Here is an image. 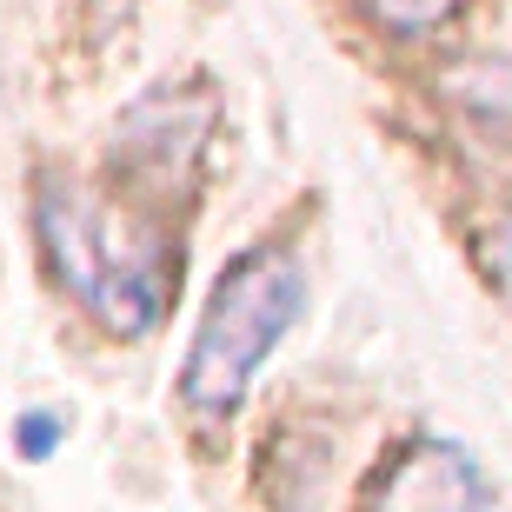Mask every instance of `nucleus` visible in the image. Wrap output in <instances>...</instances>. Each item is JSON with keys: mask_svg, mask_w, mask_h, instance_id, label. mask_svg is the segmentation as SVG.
<instances>
[{"mask_svg": "<svg viewBox=\"0 0 512 512\" xmlns=\"http://www.w3.org/2000/svg\"><path fill=\"white\" fill-rule=\"evenodd\" d=\"M486 479L459 446L419 439L380 486V512H486Z\"/></svg>", "mask_w": 512, "mask_h": 512, "instance_id": "obj_3", "label": "nucleus"}, {"mask_svg": "<svg viewBox=\"0 0 512 512\" xmlns=\"http://www.w3.org/2000/svg\"><path fill=\"white\" fill-rule=\"evenodd\" d=\"M40 240L54 273L80 293V306H94L114 333H147L167 306V266L153 260V247H127L87 220L67 193H40Z\"/></svg>", "mask_w": 512, "mask_h": 512, "instance_id": "obj_2", "label": "nucleus"}, {"mask_svg": "<svg viewBox=\"0 0 512 512\" xmlns=\"http://www.w3.org/2000/svg\"><path fill=\"white\" fill-rule=\"evenodd\" d=\"M466 94L486 107V120H493V127L512 133V67H506V60H499V67H479V74H466Z\"/></svg>", "mask_w": 512, "mask_h": 512, "instance_id": "obj_5", "label": "nucleus"}, {"mask_svg": "<svg viewBox=\"0 0 512 512\" xmlns=\"http://www.w3.org/2000/svg\"><path fill=\"white\" fill-rule=\"evenodd\" d=\"M373 7H380L386 20H393V27H439V20L453 14V0H373Z\"/></svg>", "mask_w": 512, "mask_h": 512, "instance_id": "obj_6", "label": "nucleus"}, {"mask_svg": "<svg viewBox=\"0 0 512 512\" xmlns=\"http://www.w3.org/2000/svg\"><path fill=\"white\" fill-rule=\"evenodd\" d=\"M486 273H493V286L512 306V220H499V227L486 233Z\"/></svg>", "mask_w": 512, "mask_h": 512, "instance_id": "obj_7", "label": "nucleus"}, {"mask_svg": "<svg viewBox=\"0 0 512 512\" xmlns=\"http://www.w3.org/2000/svg\"><path fill=\"white\" fill-rule=\"evenodd\" d=\"M67 426H74V419L60 413V406H27V413H14V453L20 459H54V446L60 439H67Z\"/></svg>", "mask_w": 512, "mask_h": 512, "instance_id": "obj_4", "label": "nucleus"}, {"mask_svg": "<svg viewBox=\"0 0 512 512\" xmlns=\"http://www.w3.org/2000/svg\"><path fill=\"white\" fill-rule=\"evenodd\" d=\"M306 273L286 247H247L240 260L213 280V300L193 326V353L180 373V399L193 413H233L266 353L286 340V326L300 320Z\"/></svg>", "mask_w": 512, "mask_h": 512, "instance_id": "obj_1", "label": "nucleus"}]
</instances>
